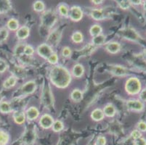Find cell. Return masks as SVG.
<instances>
[{
  "label": "cell",
  "instance_id": "6da1fadb",
  "mask_svg": "<svg viewBox=\"0 0 146 145\" xmlns=\"http://www.w3.org/2000/svg\"><path fill=\"white\" fill-rule=\"evenodd\" d=\"M49 77L51 83L59 89H66L71 83L72 75L67 68L62 66H54L50 70Z\"/></svg>",
  "mask_w": 146,
  "mask_h": 145
},
{
  "label": "cell",
  "instance_id": "7a4b0ae2",
  "mask_svg": "<svg viewBox=\"0 0 146 145\" xmlns=\"http://www.w3.org/2000/svg\"><path fill=\"white\" fill-rule=\"evenodd\" d=\"M124 89L128 95H138L139 93L143 89L141 81L137 77H129L126 81L125 84H124Z\"/></svg>",
  "mask_w": 146,
  "mask_h": 145
},
{
  "label": "cell",
  "instance_id": "3957f363",
  "mask_svg": "<svg viewBox=\"0 0 146 145\" xmlns=\"http://www.w3.org/2000/svg\"><path fill=\"white\" fill-rule=\"evenodd\" d=\"M41 26L45 30H50L58 21V15L54 10H48L43 12L41 15Z\"/></svg>",
  "mask_w": 146,
  "mask_h": 145
},
{
  "label": "cell",
  "instance_id": "277c9868",
  "mask_svg": "<svg viewBox=\"0 0 146 145\" xmlns=\"http://www.w3.org/2000/svg\"><path fill=\"white\" fill-rule=\"evenodd\" d=\"M118 34L122 38L126 40H128L130 42H135V43H139L143 41V38L141 36L138 34L135 29L132 28L131 27H127L121 28L118 31Z\"/></svg>",
  "mask_w": 146,
  "mask_h": 145
},
{
  "label": "cell",
  "instance_id": "5b68a950",
  "mask_svg": "<svg viewBox=\"0 0 146 145\" xmlns=\"http://www.w3.org/2000/svg\"><path fill=\"white\" fill-rule=\"evenodd\" d=\"M42 101L46 108H52L54 106V97L49 83L44 86L42 93Z\"/></svg>",
  "mask_w": 146,
  "mask_h": 145
},
{
  "label": "cell",
  "instance_id": "8992f818",
  "mask_svg": "<svg viewBox=\"0 0 146 145\" xmlns=\"http://www.w3.org/2000/svg\"><path fill=\"white\" fill-rule=\"evenodd\" d=\"M26 128V131L22 136L23 143L26 145H32L36 142V128L32 124H30Z\"/></svg>",
  "mask_w": 146,
  "mask_h": 145
},
{
  "label": "cell",
  "instance_id": "52a82bcc",
  "mask_svg": "<svg viewBox=\"0 0 146 145\" xmlns=\"http://www.w3.org/2000/svg\"><path fill=\"white\" fill-rule=\"evenodd\" d=\"M126 106L129 110L135 113H141L144 111L145 103L139 99H129L126 102Z\"/></svg>",
  "mask_w": 146,
  "mask_h": 145
},
{
  "label": "cell",
  "instance_id": "ba28073f",
  "mask_svg": "<svg viewBox=\"0 0 146 145\" xmlns=\"http://www.w3.org/2000/svg\"><path fill=\"white\" fill-rule=\"evenodd\" d=\"M108 69L112 75L116 77H125L130 74L128 68L120 65H111Z\"/></svg>",
  "mask_w": 146,
  "mask_h": 145
},
{
  "label": "cell",
  "instance_id": "9c48e42d",
  "mask_svg": "<svg viewBox=\"0 0 146 145\" xmlns=\"http://www.w3.org/2000/svg\"><path fill=\"white\" fill-rule=\"evenodd\" d=\"M62 36V32L59 29H55L50 32L47 37V44H48L52 47L58 46Z\"/></svg>",
  "mask_w": 146,
  "mask_h": 145
},
{
  "label": "cell",
  "instance_id": "30bf717a",
  "mask_svg": "<svg viewBox=\"0 0 146 145\" xmlns=\"http://www.w3.org/2000/svg\"><path fill=\"white\" fill-rule=\"evenodd\" d=\"M84 17V12L79 6H72L69 10L68 18L73 22H79Z\"/></svg>",
  "mask_w": 146,
  "mask_h": 145
},
{
  "label": "cell",
  "instance_id": "8fae6325",
  "mask_svg": "<svg viewBox=\"0 0 146 145\" xmlns=\"http://www.w3.org/2000/svg\"><path fill=\"white\" fill-rule=\"evenodd\" d=\"M90 15L96 21H102L107 19L109 15L105 10V8H94L90 11Z\"/></svg>",
  "mask_w": 146,
  "mask_h": 145
},
{
  "label": "cell",
  "instance_id": "7c38bea8",
  "mask_svg": "<svg viewBox=\"0 0 146 145\" xmlns=\"http://www.w3.org/2000/svg\"><path fill=\"white\" fill-rule=\"evenodd\" d=\"M36 52L41 58H44V60H47V58L54 52V51H53V48L48 44L43 43L37 47Z\"/></svg>",
  "mask_w": 146,
  "mask_h": 145
},
{
  "label": "cell",
  "instance_id": "4fadbf2b",
  "mask_svg": "<svg viewBox=\"0 0 146 145\" xmlns=\"http://www.w3.org/2000/svg\"><path fill=\"white\" fill-rule=\"evenodd\" d=\"M37 84L34 81H29L26 82L21 88V91L23 95L28 96L32 94L36 90Z\"/></svg>",
  "mask_w": 146,
  "mask_h": 145
},
{
  "label": "cell",
  "instance_id": "5bb4252c",
  "mask_svg": "<svg viewBox=\"0 0 146 145\" xmlns=\"http://www.w3.org/2000/svg\"><path fill=\"white\" fill-rule=\"evenodd\" d=\"M55 120L52 115L45 113L41 116L39 121V124L43 129H49L52 126Z\"/></svg>",
  "mask_w": 146,
  "mask_h": 145
},
{
  "label": "cell",
  "instance_id": "9a60e30c",
  "mask_svg": "<svg viewBox=\"0 0 146 145\" xmlns=\"http://www.w3.org/2000/svg\"><path fill=\"white\" fill-rule=\"evenodd\" d=\"M25 114H26V119L29 121H35L39 118V115H40V112L37 107L31 106L26 110Z\"/></svg>",
  "mask_w": 146,
  "mask_h": 145
},
{
  "label": "cell",
  "instance_id": "2e32d148",
  "mask_svg": "<svg viewBox=\"0 0 146 145\" xmlns=\"http://www.w3.org/2000/svg\"><path fill=\"white\" fill-rule=\"evenodd\" d=\"M13 111H18V110H23L24 109V99L23 98L18 97L13 98L10 102Z\"/></svg>",
  "mask_w": 146,
  "mask_h": 145
},
{
  "label": "cell",
  "instance_id": "e0dca14e",
  "mask_svg": "<svg viewBox=\"0 0 146 145\" xmlns=\"http://www.w3.org/2000/svg\"><path fill=\"white\" fill-rule=\"evenodd\" d=\"M121 50V45L118 42H111L106 44V50L111 54H118Z\"/></svg>",
  "mask_w": 146,
  "mask_h": 145
},
{
  "label": "cell",
  "instance_id": "ac0fdd59",
  "mask_svg": "<svg viewBox=\"0 0 146 145\" xmlns=\"http://www.w3.org/2000/svg\"><path fill=\"white\" fill-rule=\"evenodd\" d=\"M15 35L17 38L19 40L26 39L30 35V28L26 26H21L15 32Z\"/></svg>",
  "mask_w": 146,
  "mask_h": 145
},
{
  "label": "cell",
  "instance_id": "d6986e66",
  "mask_svg": "<svg viewBox=\"0 0 146 145\" xmlns=\"http://www.w3.org/2000/svg\"><path fill=\"white\" fill-rule=\"evenodd\" d=\"M14 122L18 125H22L25 123L26 120V114L23 110H18V111H14L13 115Z\"/></svg>",
  "mask_w": 146,
  "mask_h": 145
},
{
  "label": "cell",
  "instance_id": "ffe728a7",
  "mask_svg": "<svg viewBox=\"0 0 146 145\" xmlns=\"http://www.w3.org/2000/svg\"><path fill=\"white\" fill-rule=\"evenodd\" d=\"M84 68L83 65L80 63H77L74 65L73 67L72 70H71V75L76 78H80L84 74Z\"/></svg>",
  "mask_w": 146,
  "mask_h": 145
},
{
  "label": "cell",
  "instance_id": "44dd1931",
  "mask_svg": "<svg viewBox=\"0 0 146 145\" xmlns=\"http://www.w3.org/2000/svg\"><path fill=\"white\" fill-rule=\"evenodd\" d=\"M90 117H91L92 120L94 121L100 122L104 119L105 115L102 109L96 108L92 111Z\"/></svg>",
  "mask_w": 146,
  "mask_h": 145
},
{
  "label": "cell",
  "instance_id": "7402d4cb",
  "mask_svg": "<svg viewBox=\"0 0 146 145\" xmlns=\"http://www.w3.org/2000/svg\"><path fill=\"white\" fill-rule=\"evenodd\" d=\"M104 115L108 118H113L116 115V109L113 104H107L103 110Z\"/></svg>",
  "mask_w": 146,
  "mask_h": 145
},
{
  "label": "cell",
  "instance_id": "603a6c76",
  "mask_svg": "<svg viewBox=\"0 0 146 145\" xmlns=\"http://www.w3.org/2000/svg\"><path fill=\"white\" fill-rule=\"evenodd\" d=\"M17 81H18V79L17 78L14 76V75H10V77L7 78L5 81L3 82V84H2V86H3L4 89H11V88L14 87L15 85H16Z\"/></svg>",
  "mask_w": 146,
  "mask_h": 145
},
{
  "label": "cell",
  "instance_id": "cb8c5ba5",
  "mask_svg": "<svg viewBox=\"0 0 146 145\" xmlns=\"http://www.w3.org/2000/svg\"><path fill=\"white\" fill-rule=\"evenodd\" d=\"M12 10V3L8 0H0V14H5Z\"/></svg>",
  "mask_w": 146,
  "mask_h": 145
},
{
  "label": "cell",
  "instance_id": "d4e9b609",
  "mask_svg": "<svg viewBox=\"0 0 146 145\" xmlns=\"http://www.w3.org/2000/svg\"><path fill=\"white\" fill-rule=\"evenodd\" d=\"M106 40V36L103 34H100V35L97 36L92 37V42L91 44L95 47L98 46H102V45L105 44Z\"/></svg>",
  "mask_w": 146,
  "mask_h": 145
},
{
  "label": "cell",
  "instance_id": "484cf974",
  "mask_svg": "<svg viewBox=\"0 0 146 145\" xmlns=\"http://www.w3.org/2000/svg\"><path fill=\"white\" fill-rule=\"evenodd\" d=\"M71 100L75 102H79L83 99V92L79 89H74L70 94Z\"/></svg>",
  "mask_w": 146,
  "mask_h": 145
},
{
  "label": "cell",
  "instance_id": "4316f807",
  "mask_svg": "<svg viewBox=\"0 0 146 145\" xmlns=\"http://www.w3.org/2000/svg\"><path fill=\"white\" fill-rule=\"evenodd\" d=\"M6 26L7 30L16 32L18 29L20 28V24L17 19H15V18H10L7 22Z\"/></svg>",
  "mask_w": 146,
  "mask_h": 145
},
{
  "label": "cell",
  "instance_id": "83f0119b",
  "mask_svg": "<svg viewBox=\"0 0 146 145\" xmlns=\"http://www.w3.org/2000/svg\"><path fill=\"white\" fill-rule=\"evenodd\" d=\"M13 111L10 102L7 101H2L0 102V113L2 114L11 113Z\"/></svg>",
  "mask_w": 146,
  "mask_h": 145
},
{
  "label": "cell",
  "instance_id": "f1b7e54d",
  "mask_svg": "<svg viewBox=\"0 0 146 145\" xmlns=\"http://www.w3.org/2000/svg\"><path fill=\"white\" fill-rule=\"evenodd\" d=\"M13 75L15 78H17V79L18 78H24L26 77V70H24V68L21 66H15L13 69Z\"/></svg>",
  "mask_w": 146,
  "mask_h": 145
},
{
  "label": "cell",
  "instance_id": "f546056e",
  "mask_svg": "<svg viewBox=\"0 0 146 145\" xmlns=\"http://www.w3.org/2000/svg\"><path fill=\"white\" fill-rule=\"evenodd\" d=\"M69 10L70 8L66 4L60 3L58 6V12L60 15L63 16L64 18H68Z\"/></svg>",
  "mask_w": 146,
  "mask_h": 145
},
{
  "label": "cell",
  "instance_id": "4dcf8cb0",
  "mask_svg": "<svg viewBox=\"0 0 146 145\" xmlns=\"http://www.w3.org/2000/svg\"><path fill=\"white\" fill-rule=\"evenodd\" d=\"M96 48L95 46L92 44L91 43H90L89 44L86 45L83 49L79 51V53H80L81 56H89L92 54V53L95 50H96Z\"/></svg>",
  "mask_w": 146,
  "mask_h": 145
},
{
  "label": "cell",
  "instance_id": "1f68e13d",
  "mask_svg": "<svg viewBox=\"0 0 146 145\" xmlns=\"http://www.w3.org/2000/svg\"><path fill=\"white\" fill-rule=\"evenodd\" d=\"M102 32H103V28L99 24H94L90 28V34L92 37H95L100 34H102Z\"/></svg>",
  "mask_w": 146,
  "mask_h": 145
},
{
  "label": "cell",
  "instance_id": "d6a6232c",
  "mask_svg": "<svg viewBox=\"0 0 146 145\" xmlns=\"http://www.w3.org/2000/svg\"><path fill=\"white\" fill-rule=\"evenodd\" d=\"M71 40L75 44H81L84 41V35L82 32L75 31L71 35Z\"/></svg>",
  "mask_w": 146,
  "mask_h": 145
},
{
  "label": "cell",
  "instance_id": "836d02e7",
  "mask_svg": "<svg viewBox=\"0 0 146 145\" xmlns=\"http://www.w3.org/2000/svg\"><path fill=\"white\" fill-rule=\"evenodd\" d=\"M33 9L37 13H43L45 11V4L42 1H36L33 5Z\"/></svg>",
  "mask_w": 146,
  "mask_h": 145
},
{
  "label": "cell",
  "instance_id": "e575fe53",
  "mask_svg": "<svg viewBox=\"0 0 146 145\" xmlns=\"http://www.w3.org/2000/svg\"><path fill=\"white\" fill-rule=\"evenodd\" d=\"M118 7L123 10H129L132 5L130 3V0H121V1H116Z\"/></svg>",
  "mask_w": 146,
  "mask_h": 145
},
{
  "label": "cell",
  "instance_id": "d590c367",
  "mask_svg": "<svg viewBox=\"0 0 146 145\" xmlns=\"http://www.w3.org/2000/svg\"><path fill=\"white\" fill-rule=\"evenodd\" d=\"M63 128H64V124L60 120L55 121L52 126V129L54 132H60L61 131H63Z\"/></svg>",
  "mask_w": 146,
  "mask_h": 145
},
{
  "label": "cell",
  "instance_id": "8d00e7d4",
  "mask_svg": "<svg viewBox=\"0 0 146 145\" xmlns=\"http://www.w3.org/2000/svg\"><path fill=\"white\" fill-rule=\"evenodd\" d=\"M10 140V136L6 131L0 130V145H7Z\"/></svg>",
  "mask_w": 146,
  "mask_h": 145
},
{
  "label": "cell",
  "instance_id": "74e56055",
  "mask_svg": "<svg viewBox=\"0 0 146 145\" xmlns=\"http://www.w3.org/2000/svg\"><path fill=\"white\" fill-rule=\"evenodd\" d=\"M26 44H20L17 45L16 47L15 48L14 50V54L15 57L18 58H21V56L24 55V47Z\"/></svg>",
  "mask_w": 146,
  "mask_h": 145
},
{
  "label": "cell",
  "instance_id": "f35d334b",
  "mask_svg": "<svg viewBox=\"0 0 146 145\" xmlns=\"http://www.w3.org/2000/svg\"><path fill=\"white\" fill-rule=\"evenodd\" d=\"M9 36V30L7 28H0V44L5 42Z\"/></svg>",
  "mask_w": 146,
  "mask_h": 145
},
{
  "label": "cell",
  "instance_id": "ab89813d",
  "mask_svg": "<svg viewBox=\"0 0 146 145\" xmlns=\"http://www.w3.org/2000/svg\"><path fill=\"white\" fill-rule=\"evenodd\" d=\"M58 60H59V58H58L57 53L55 52H53L47 60V62L52 66H56L58 62Z\"/></svg>",
  "mask_w": 146,
  "mask_h": 145
},
{
  "label": "cell",
  "instance_id": "60d3db41",
  "mask_svg": "<svg viewBox=\"0 0 146 145\" xmlns=\"http://www.w3.org/2000/svg\"><path fill=\"white\" fill-rule=\"evenodd\" d=\"M35 50L32 46L29 44H26L24 47V55L27 57H32L34 55Z\"/></svg>",
  "mask_w": 146,
  "mask_h": 145
},
{
  "label": "cell",
  "instance_id": "b9f144b4",
  "mask_svg": "<svg viewBox=\"0 0 146 145\" xmlns=\"http://www.w3.org/2000/svg\"><path fill=\"white\" fill-rule=\"evenodd\" d=\"M140 137H143V134L137 128L132 130V132L130 133V139H132L133 141L136 140Z\"/></svg>",
  "mask_w": 146,
  "mask_h": 145
},
{
  "label": "cell",
  "instance_id": "7bdbcfd3",
  "mask_svg": "<svg viewBox=\"0 0 146 145\" xmlns=\"http://www.w3.org/2000/svg\"><path fill=\"white\" fill-rule=\"evenodd\" d=\"M136 128L140 131L141 133L146 132V121L141 120L138 121L136 124Z\"/></svg>",
  "mask_w": 146,
  "mask_h": 145
},
{
  "label": "cell",
  "instance_id": "ee69618b",
  "mask_svg": "<svg viewBox=\"0 0 146 145\" xmlns=\"http://www.w3.org/2000/svg\"><path fill=\"white\" fill-rule=\"evenodd\" d=\"M61 54L64 58H68L72 54V50L68 46H64L62 50V52H61Z\"/></svg>",
  "mask_w": 146,
  "mask_h": 145
},
{
  "label": "cell",
  "instance_id": "f6af8a7d",
  "mask_svg": "<svg viewBox=\"0 0 146 145\" xmlns=\"http://www.w3.org/2000/svg\"><path fill=\"white\" fill-rule=\"evenodd\" d=\"M8 68V65L6 61L0 58V73H3Z\"/></svg>",
  "mask_w": 146,
  "mask_h": 145
},
{
  "label": "cell",
  "instance_id": "bcb514c9",
  "mask_svg": "<svg viewBox=\"0 0 146 145\" xmlns=\"http://www.w3.org/2000/svg\"><path fill=\"white\" fill-rule=\"evenodd\" d=\"M106 139L105 136H99L96 139L95 142V145H106Z\"/></svg>",
  "mask_w": 146,
  "mask_h": 145
},
{
  "label": "cell",
  "instance_id": "7dc6e473",
  "mask_svg": "<svg viewBox=\"0 0 146 145\" xmlns=\"http://www.w3.org/2000/svg\"><path fill=\"white\" fill-rule=\"evenodd\" d=\"M138 99L143 102H146V88L143 89L139 94H138Z\"/></svg>",
  "mask_w": 146,
  "mask_h": 145
},
{
  "label": "cell",
  "instance_id": "c3c4849f",
  "mask_svg": "<svg viewBox=\"0 0 146 145\" xmlns=\"http://www.w3.org/2000/svg\"><path fill=\"white\" fill-rule=\"evenodd\" d=\"M134 145H146V139L143 137L139 138L134 141Z\"/></svg>",
  "mask_w": 146,
  "mask_h": 145
},
{
  "label": "cell",
  "instance_id": "681fc988",
  "mask_svg": "<svg viewBox=\"0 0 146 145\" xmlns=\"http://www.w3.org/2000/svg\"><path fill=\"white\" fill-rule=\"evenodd\" d=\"M130 3L132 6H139V5H143V1L141 0H130Z\"/></svg>",
  "mask_w": 146,
  "mask_h": 145
},
{
  "label": "cell",
  "instance_id": "f907efd6",
  "mask_svg": "<svg viewBox=\"0 0 146 145\" xmlns=\"http://www.w3.org/2000/svg\"><path fill=\"white\" fill-rule=\"evenodd\" d=\"M91 2H92V4L95 5H100L103 3V0H100V1H98V0H97V1L96 0H92V1H91Z\"/></svg>",
  "mask_w": 146,
  "mask_h": 145
},
{
  "label": "cell",
  "instance_id": "816d5d0a",
  "mask_svg": "<svg viewBox=\"0 0 146 145\" xmlns=\"http://www.w3.org/2000/svg\"><path fill=\"white\" fill-rule=\"evenodd\" d=\"M143 59H144L145 61H146V48L143 50Z\"/></svg>",
  "mask_w": 146,
  "mask_h": 145
},
{
  "label": "cell",
  "instance_id": "f5cc1de1",
  "mask_svg": "<svg viewBox=\"0 0 146 145\" xmlns=\"http://www.w3.org/2000/svg\"><path fill=\"white\" fill-rule=\"evenodd\" d=\"M143 7V10L146 12V1H143V5H142Z\"/></svg>",
  "mask_w": 146,
  "mask_h": 145
},
{
  "label": "cell",
  "instance_id": "db71d44e",
  "mask_svg": "<svg viewBox=\"0 0 146 145\" xmlns=\"http://www.w3.org/2000/svg\"><path fill=\"white\" fill-rule=\"evenodd\" d=\"M2 95L0 94V102H2Z\"/></svg>",
  "mask_w": 146,
  "mask_h": 145
},
{
  "label": "cell",
  "instance_id": "11a10c76",
  "mask_svg": "<svg viewBox=\"0 0 146 145\" xmlns=\"http://www.w3.org/2000/svg\"><path fill=\"white\" fill-rule=\"evenodd\" d=\"M94 145H95V144H94Z\"/></svg>",
  "mask_w": 146,
  "mask_h": 145
}]
</instances>
